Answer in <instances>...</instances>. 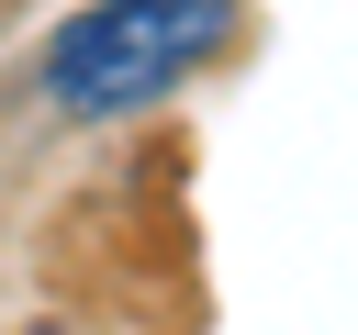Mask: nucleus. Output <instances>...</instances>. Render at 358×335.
<instances>
[{
	"label": "nucleus",
	"instance_id": "f257e3e1",
	"mask_svg": "<svg viewBox=\"0 0 358 335\" xmlns=\"http://www.w3.org/2000/svg\"><path fill=\"white\" fill-rule=\"evenodd\" d=\"M246 34L235 0H90L56 22L34 100L56 123H145L168 89H190L224 45Z\"/></svg>",
	"mask_w": 358,
	"mask_h": 335
}]
</instances>
